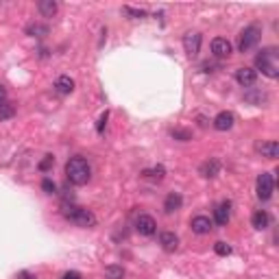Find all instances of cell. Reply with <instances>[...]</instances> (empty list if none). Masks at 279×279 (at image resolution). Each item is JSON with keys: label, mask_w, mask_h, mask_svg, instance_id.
<instances>
[{"label": "cell", "mask_w": 279, "mask_h": 279, "mask_svg": "<svg viewBox=\"0 0 279 279\" xmlns=\"http://www.w3.org/2000/svg\"><path fill=\"white\" fill-rule=\"evenodd\" d=\"M0 103H7V90H4V85H0Z\"/></svg>", "instance_id": "obj_33"}, {"label": "cell", "mask_w": 279, "mask_h": 279, "mask_svg": "<svg viewBox=\"0 0 279 279\" xmlns=\"http://www.w3.org/2000/svg\"><path fill=\"white\" fill-rule=\"evenodd\" d=\"M63 216H66L70 223H74L76 227H83V229H92V227H96V216H94V212L85 210V207L63 205Z\"/></svg>", "instance_id": "obj_3"}, {"label": "cell", "mask_w": 279, "mask_h": 279, "mask_svg": "<svg viewBox=\"0 0 279 279\" xmlns=\"http://www.w3.org/2000/svg\"><path fill=\"white\" fill-rule=\"evenodd\" d=\"M181 203H183V199H181V194H177V192H170L168 197H166V201H164V210L168 212V214H173V212H177L181 207Z\"/></svg>", "instance_id": "obj_18"}, {"label": "cell", "mask_w": 279, "mask_h": 279, "mask_svg": "<svg viewBox=\"0 0 279 279\" xmlns=\"http://www.w3.org/2000/svg\"><path fill=\"white\" fill-rule=\"evenodd\" d=\"M37 9H39V13L44 15V17H52V15L57 13L59 7H57L55 0H39V2H37Z\"/></svg>", "instance_id": "obj_19"}, {"label": "cell", "mask_w": 279, "mask_h": 279, "mask_svg": "<svg viewBox=\"0 0 279 279\" xmlns=\"http://www.w3.org/2000/svg\"><path fill=\"white\" fill-rule=\"evenodd\" d=\"M122 11H124V13H127V15H131V17H144V15H146V11H144V9H133V7H124Z\"/></svg>", "instance_id": "obj_28"}, {"label": "cell", "mask_w": 279, "mask_h": 279, "mask_svg": "<svg viewBox=\"0 0 279 279\" xmlns=\"http://www.w3.org/2000/svg\"><path fill=\"white\" fill-rule=\"evenodd\" d=\"M15 116V107L11 103H0V122L2 120H9V118Z\"/></svg>", "instance_id": "obj_24"}, {"label": "cell", "mask_w": 279, "mask_h": 279, "mask_svg": "<svg viewBox=\"0 0 279 279\" xmlns=\"http://www.w3.org/2000/svg\"><path fill=\"white\" fill-rule=\"evenodd\" d=\"M199 173L205 177V179H214L218 173H221V162L218 159H207V162L201 164V168H199Z\"/></svg>", "instance_id": "obj_14"}, {"label": "cell", "mask_w": 279, "mask_h": 279, "mask_svg": "<svg viewBox=\"0 0 279 279\" xmlns=\"http://www.w3.org/2000/svg\"><path fill=\"white\" fill-rule=\"evenodd\" d=\"M26 35H31V37H44V35H48V26L39 24V22H31L26 26Z\"/></svg>", "instance_id": "obj_22"}, {"label": "cell", "mask_w": 279, "mask_h": 279, "mask_svg": "<svg viewBox=\"0 0 279 279\" xmlns=\"http://www.w3.org/2000/svg\"><path fill=\"white\" fill-rule=\"evenodd\" d=\"M229 218H231V203L229 201H223L221 205L214 210V221H216V225H227L229 223Z\"/></svg>", "instance_id": "obj_13"}, {"label": "cell", "mask_w": 279, "mask_h": 279, "mask_svg": "<svg viewBox=\"0 0 279 279\" xmlns=\"http://www.w3.org/2000/svg\"><path fill=\"white\" fill-rule=\"evenodd\" d=\"M105 277L107 279H124V269L118 264H111V266H105Z\"/></svg>", "instance_id": "obj_23"}, {"label": "cell", "mask_w": 279, "mask_h": 279, "mask_svg": "<svg viewBox=\"0 0 279 279\" xmlns=\"http://www.w3.org/2000/svg\"><path fill=\"white\" fill-rule=\"evenodd\" d=\"M258 151L262 153L264 157H269V159H277L279 155V144L275 140H271V142H260L258 144Z\"/></svg>", "instance_id": "obj_16"}, {"label": "cell", "mask_w": 279, "mask_h": 279, "mask_svg": "<svg viewBox=\"0 0 279 279\" xmlns=\"http://www.w3.org/2000/svg\"><path fill=\"white\" fill-rule=\"evenodd\" d=\"M190 227H192V231H194V234H199V236H205V234H210V231H212L214 223H212L207 216H194L192 221H190Z\"/></svg>", "instance_id": "obj_11"}, {"label": "cell", "mask_w": 279, "mask_h": 279, "mask_svg": "<svg viewBox=\"0 0 279 279\" xmlns=\"http://www.w3.org/2000/svg\"><path fill=\"white\" fill-rule=\"evenodd\" d=\"M159 245H162L164 251L175 253L177 249H179V236L173 234V231H162V234H159Z\"/></svg>", "instance_id": "obj_9"}, {"label": "cell", "mask_w": 279, "mask_h": 279, "mask_svg": "<svg viewBox=\"0 0 279 279\" xmlns=\"http://www.w3.org/2000/svg\"><path fill=\"white\" fill-rule=\"evenodd\" d=\"M55 90H57V94H61V96H68V94L74 92V81L66 74L59 76V79L55 81Z\"/></svg>", "instance_id": "obj_15"}, {"label": "cell", "mask_w": 279, "mask_h": 279, "mask_svg": "<svg viewBox=\"0 0 279 279\" xmlns=\"http://www.w3.org/2000/svg\"><path fill=\"white\" fill-rule=\"evenodd\" d=\"M201 41H203V37H201V33L197 31H190L183 35V48H186L188 57H197L201 52Z\"/></svg>", "instance_id": "obj_6"}, {"label": "cell", "mask_w": 279, "mask_h": 279, "mask_svg": "<svg viewBox=\"0 0 279 279\" xmlns=\"http://www.w3.org/2000/svg\"><path fill=\"white\" fill-rule=\"evenodd\" d=\"M41 190H44L46 194H55V192H57V186H55V181L46 177V179L41 181Z\"/></svg>", "instance_id": "obj_27"}, {"label": "cell", "mask_w": 279, "mask_h": 279, "mask_svg": "<svg viewBox=\"0 0 279 279\" xmlns=\"http://www.w3.org/2000/svg\"><path fill=\"white\" fill-rule=\"evenodd\" d=\"M52 166H55V157H52V155H44V159L37 164V168L41 170V173H48Z\"/></svg>", "instance_id": "obj_25"}, {"label": "cell", "mask_w": 279, "mask_h": 279, "mask_svg": "<svg viewBox=\"0 0 279 279\" xmlns=\"http://www.w3.org/2000/svg\"><path fill=\"white\" fill-rule=\"evenodd\" d=\"M234 124H236V116L231 111H221L214 118V129L216 131H229V129H234Z\"/></svg>", "instance_id": "obj_8"}, {"label": "cell", "mask_w": 279, "mask_h": 279, "mask_svg": "<svg viewBox=\"0 0 279 279\" xmlns=\"http://www.w3.org/2000/svg\"><path fill=\"white\" fill-rule=\"evenodd\" d=\"M260 37H262V28H260V24H249L245 31L240 33V41H238L240 52H249L260 41Z\"/></svg>", "instance_id": "obj_4"}, {"label": "cell", "mask_w": 279, "mask_h": 279, "mask_svg": "<svg viewBox=\"0 0 279 279\" xmlns=\"http://www.w3.org/2000/svg\"><path fill=\"white\" fill-rule=\"evenodd\" d=\"M236 81H238L242 87H251V85H255V81H258V72H255L253 68H238L236 70Z\"/></svg>", "instance_id": "obj_10"}, {"label": "cell", "mask_w": 279, "mask_h": 279, "mask_svg": "<svg viewBox=\"0 0 279 279\" xmlns=\"http://www.w3.org/2000/svg\"><path fill=\"white\" fill-rule=\"evenodd\" d=\"M173 138H179L181 142H188V140H190V133H188V131H181V129H175V131H173Z\"/></svg>", "instance_id": "obj_30"}, {"label": "cell", "mask_w": 279, "mask_h": 279, "mask_svg": "<svg viewBox=\"0 0 279 279\" xmlns=\"http://www.w3.org/2000/svg\"><path fill=\"white\" fill-rule=\"evenodd\" d=\"M164 175H166V168H164V166H155V168L142 170V177H144V179H153V181H162Z\"/></svg>", "instance_id": "obj_21"}, {"label": "cell", "mask_w": 279, "mask_h": 279, "mask_svg": "<svg viewBox=\"0 0 279 279\" xmlns=\"http://www.w3.org/2000/svg\"><path fill=\"white\" fill-rule=\"evenodd\" d=\"M135 229H138L140 236H153L157 231V223L153 216H148V214H140L138 218H135Z\"/></svg>", "instance_id": "obj_7"}, {"label": "cell", "mask_w": 279, "mask_h": 279, "mask_svg": "<svg viewBox=\"0 0 279 279\" xmlns=\"http://www.w3.org/2000/svg\"><path fill=\"white\" fill-rule=\"evenodd\" d=\"M212 52L216 57H229L231 55V41L225 39V37H214L212 39Z\"/></svg>", "instance_id": "obj_12"}, {"label": "cell", "mask_w": 279, "mask_h": 279, "mask_svg": "<svg viewBox=\"0 0 279 279\" xmlns=\"http://www.w3.org/2000/svg\"><path fill=\"white\" fill-rule=\"evenodd\" d=\"M251 225L255 229H269V225H271V216H269V212H264V210H258L251 216Z\"/></svg>", "instance_id": "obj_17"}, {"label": "cell", "mask_w": 279, "mask_h": 279, "mask_svg": "<svg viewBox=\"0 0 279 279\" xmlns=\"http://www.w3.org/2000/svg\"><path fill=\"white\" fill-rule=\"evenodd\" d=\"M17 279H37V277H35L33 273H28V271H22L20 275H17Z\"/></svg>", "instance_id": "obj_32"}, {"label": "cell", "mask_w": 279, "mask_h": 279, "mask_svg": "<svg viewBox=\"0 0 279 279\" xmlns=\"http://www.w3.org/2000/svg\"><path fill=\"white\" fill-rule=\"evenodd\" d=\"M214 251H216V255H229L231 253V247L227 245V242H216V245H214Z\"/></svg>", "instance_id": "obj_26"}, {"label": "cell", "mask_w": 279, "mask_h": 279, "mask_svg": "<svg viewBox=\"0 0 279 279\" xmlns=\"http://www.w3.org/2000/svg\"><path fill=\"white\" fill-rule=\"evenodd\" d=\"M245 100H249V103L255 105V107H262L266 100H269V94H264V92H260V90L247 92V94H245Z\"/></svg>", "instance_id": "obj_20"}, {"label": "cell", "mask_w": 279, "mask_h": 279, "mask_svg": "<svg viewBox=\"0 0 279 279\" xmlns=\"http://www.w3.org/2000/svg\"><path fill=\"white\" fill-rule=\"evenodd\" d=\"M61 279H81V275H79V273H76V271H68V273H66V275H63Z\"/></svg>", "instance_id": "obj_31"}, {"label": "cell", "mask_w": 279, "mask_h": 279, "mask_svg": "<svg viewBox=\"0 0 279 279\" xmlns=\"http://www.w3.org/2000/svg\"><path fill=\"white\" fill-rule=\"evenodd\" d=\"M66 177L72 186H85L92 179V168L87 159L83 157H70L66 162Z\"/></svg>", "instance_id": "obj_1"}, {"label": "cell", "mask_w": 279, "mask_h": 279, "mask_svg": "<svg viewBox=\"0 0 279 279\" xmlns=\"http://www.w3.org/2000/svg\"><path fill=\"white\" fill-rule=\"evenodd\" d=\"M273 190H275V179L271 173H262L258 177V199L260 201H269L273 197Z\"/></svg>", "instance_id": "obj_5"}, {"label": "cell", "mask_w": 279, "mask_h": 279, "mask_svg": "<svg viewBox=\"0 0 279 279\" xmlns=\"http://www.w3.org/2000/svg\"><path fill=\"white\" fill-rule=\"evenodd\" d=\"M107 118H109V111H105V114L98 118V124H96V131L98 133H103V129H105V124H107Z\"/></svg>", "instance_id": "obj_29"}, {"label": "cell", "mask_w": 279, "mask_h": 279, "mask_svg": "<svg viewBox=\"0 0 279 279\" xmlns=\"http://www.w3.org/2000/svg\"><path fill=\"white\" fill-rule=\"evenodd\" d=\"M255 68L262 70V74L269 76V79H277L279 76V52L275 46H269V48L260 50L255 55Z\"/></svg>", "instance_id": "obj_2"}]
</instances>
